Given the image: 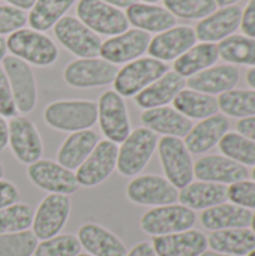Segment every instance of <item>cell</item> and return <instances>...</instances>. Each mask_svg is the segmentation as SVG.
<instances>
[{"mask_svg":"<svg viewBox=\"0 0 255 256\" xmlns=\"http://www.w3.org/2000/svg\"><path fill=\"white\" fill-rule=\"evenodd\" d=\"M158 147V135L141 126L126 136L117 152L116 170L125 177L138 176L150 162Z\"/></svg>","mask_w":255,"mask_h":256,"instance_id":"obj_2","label":"cell"},{"mask_svg":"<svg viewBox=\"0 0 255 256\" xmlns=\"http://www.w3.org/2000/svg\"><path fill=\"white\" fill-rule=\"evenodd\" d=\"M186 86V81L183 76L176 74L174 70H168L164 74L159 80L147 86L144 90H141L135 98V104L140 108L150 110V108H159L167 106V104L173 102L174 98L183 90Z\"/></svg>","mask_w":255,"mask_h":256,"instance_id":"obj_25","label":"cell"},{"mask_svg":"<svg viewBox=\"0 0 255 256\" xmlns=\"http://www.w3.org/2000/svg\"><path fill=\"white\" fill-rule=\"evenodd\" d=\"M98 122L105 138L120 144L131 134V123L125 99L114 90H107L98 100Z\"/></svg>","mask_w":255,"mask_h":256,"instance_id":"obj_8","label":"cell"},{"mask_svg":"<svg viewBox=\"0 0 255 256\" xmlns=\"http://www.w3.org/2000/svg\"><path fill=\"white\" fill-rule=\"evenodd\" d=\"M240 28L248 38L255 39V0H249L245 10L242 12Z\"/></svg>","mask_w":255,"mask_h":256,"instance_id":"obj_45","label":"cell"},{"mask_svg":"<svg viewBox=\"0 0 255 256\" xmlns=\"http://www.w3.org/2000/svg\"><path fill=\"white\" fill-rule=\"evenodd\" d=\"M251 226H252V232L255 234V213L252 214V220H251Z\"/></svg>","mask_w":255,"mask_h":256,"instance_id":"obj_56","label":"cell"},{"mask_svg":"<svg viewBox=\"0 0 255 256\" xmlns=\"http://www.w3.org/2000/svg\"><path fill=\"white\" fill-rule=\"evenodd\" d=\"M0 114L8 118H14L18 114L9 81L2 68H0Z\"/></svg>","mask_w":255,"mask_h":256,"instance_id":"obj_44","label":"cell"},{"mask_svg":"<svg viewBox=\"0 0 255 256\" xmlns=\"http://www.w3.org/2000/svg\"><path fill=\"white\" fill-rule=\"evenodd\" d=\"M168 72V66L153 57H140L119 69L113 84L114 92L122 98L137 96L147 86Z\"/></svg>","mask_w":255,"mask_h":256,"instance_id":"obj_4","label":"cell"},{"mask_svg":"<svg viewBox=\"0 0 255 256\" xmlns=\"http://www.w3.org/2000/svg\"><path fill=\"white\" fill-rule=\"evenodd\" d=\"M228 200V188L219 183L197 182L189 183L186 188L180 189L179 201L182 206L191 210H206Z\"/></svg>","mask_w":255,"mask_h":256,"instance_id":"obj_28","label":"cell"},{"mask_svg":"<svg viewBox=\"0 0 255 256\" xmlns=\"http://www.w3.org/2000/svg\"><path fill=\"white\" fill-rule=\"evenodd\" d=\"M129 201L138 206H170L179 200V190L164 177L146 174L135 177L126 188Z\"/></svg>","mask_w":255,"mask_h":256,"instance_id":"obj_13","label":"cell"},{"mask_svg":"<svg viewBox=\"0 0 255 256\" xmlns=\"http://www.w3.org/2000/svg\"><path fill=\"white\" fill-rule=\"evenodd\" d=\"M219 57L228 63L255 66V39L245 34H231L218 44Z\"/></svg>","mask_w":255,"mask_h":256,"instance_id":"obj_35","label":"cell"},{"mask_svg":"<svg viewBox=\"0 0 255 256\" xmlns=\"http://www.w3.org/2000/svg\"><path fill=\"white\" fill-rule=\"evenodd\" d=\"M6 48L11 51V56L41 68L56 63L59 57L56 44L33 28H20L11 33L6 39Z\"/></svg>","mask_w":255,"mask_h":256,"instance_id":"obj_3","label":"cell"},{"mask_svg":"<svg viewBox=\"0 0 255 256\" xmlns=\"http://www.w3.org/2000/svg\"><path fill=\"white\" fill-rule=\"evenodd\" d=\"M117 152V144L108 140L99 141L89 158L75 170L78 184L84 188H95L104 183L116 170Z\"/></svg>","mask_w":255,"mask_h":256,"instance_id":"obj_12","label":"cell"},{"mask_svg":"<svg viewBox=\"0 0 255 256\" xmlns=\"http://www.w3.org/2000/svg\"><path fill=\"white\" fill-rule=\"evenodd\" d=\"M159 160L165 178L176 188L183 189L194 178V164L185 142L176 136H162L158 141Z\"/></svg>","mask_w":255,"mask_h":256,"instance_id":"obj_5","label":"cell"},{"mask_svg":"<svg viewBox=\"0 0 255 256\" xmlns=\"http://www.w3.org/2000/svg\"><path fill=\"white\" fill-rule=\"evenodd\" d=\"M219 57L218 45L201 42L189 48L179 58L174 60V72L180 76H192L207 68H212Z\"/></svg>","mask_w":255,"mask_h":256,"instance_id":"obj_32","label":"cell"},{"mask_svg":"<svg viewBox=\"0 0 255 256\" xmlns=\"http://www.w3.org/2000/svg\"><path fill=\"white\" fill-rule=\"evenodd\" d=\"M242 21V9L236 4L224 6L216 9L206 18L200 20L195 27V36L201 42H221L222 39L231 36L239 27Z\"/></svg>","mask_w":255,"mask_h":256,"instance_id":"obj_20","label":"cell"},{"mask_svg":"<svg viewBox=\"0 0 255 256\" xmlns=\"http://www.w3.org/2000/svg\"><path fill=\"white\" fill-rule=\"evenodd\" d=\"M126 256H156V254L150 243L143 242V243H138L135 248H132V250L128 252Z\"/></svg>","mask_w":255,"mask_h":256,"instance_id":"obj_48","label":"cell"},{"mask_svg":"<svg viewBox=\"0 0 255 256\" xmlns=\"http://www.w3.org/2000/svg\"><path fill=\"white\" fill-rule=\"evenodd\" d=\"M195 42L197 36L192 27L174 26L152 38L147 52L150 54V57L165 63L168 60L179 58L183 52L192 48Z\"/></svg>","mask_w":255,"mask_h":256,"instance_id":"obj_19","label":"cell"},{"mask_svg":"<svg viewBox=\"0 0 255 256\" xmlns=\"http://www.w3.org/2000/svg\"><path fill=\"white\" fill-rule=\"evenodd\" d=\"M6 51H8V48H6V39H3V38L0 36V63H2L3 58L6 57Z\"/></svg>","mask_w":255,"mask_h":256,"instance_id":"obj_53","label":"cell"},{"mask_svg":"<svg viewBox=\"0 0 255 256\" xmlns=\"http://www.w3.org/2000/svg\"><path fill=\"white\" fill-rule=\"evenodd\" d=\"M54 34L68 51L80 58H93L99 56L102 45L99 36L75 16L60 18L54 26Z\"/></svg>","mask_w":255,"mask_h":256,"instance_id":"obj_9","label":"cell"},{"mask_svg":"<svg viewBox=\"0 0 255 256\" xmlns=\"http://www.w3.org/2000/svg\"><path fill=\"white\" fill-rule=\"evenodd\" d=\"M207 244L218 254L243 256L255 249V234L248 228L213 231L207 238Z\"/></svg>","mask_w":255,"mask_h":256,"instance_id":"obj_31","label":"cell"},{"mask_svg":"<svg viewBox=\"0 0 255 256\" xmlns=\"http://www.w3.org/2000/svg\"><path fill=\"white\" fill-rule=\"evenodd\" d=\"M200 256H234V255H225V254H218V252H204Z\"/></svg>","mask_w":255,"mask_h":256,"instance_id":"obj_55","label":"cell"},{"mask_svg":"<svg viewBox=\"0 0 255 256\" xmlns=\"http://www.w3.org/2000/svg\"><path fill=\"white\" fill-rule=\"evenodd\" d=\"M152 246L156 256H200L207 249V238L200 231L188 230L155 237Z\"/></svg>","mask_w":255,"mask_h":256,"instance_id":"obj_21","label":"cell"},{"mask_svg":"<svg viewBox=\"0 0 255 256\" xmlns=\"http://www.w3.org/2000/svg\"><path fill=\"white\" fill-rule=\"evenodd\" d=\"M144 128L164 136L185 138L192 129V122L170 106L144 110L140 117Z\"/></svg>","mask_w":255,"mask_h":256,"instance_id":"obj_24","label":"cell"},{"mask_svg":"<svg viewBox=\"0 0 255 256\" xmlns=\"http://www.w3.org/2000/svg\"><path fill=\"white\" fill-rule=\"evenodd\" d=\"M125 15L128 22L147 33H162L176 26V16L158 4L137 2L126 8Z\"/></svg>","mask_w":255,"mask_h":256,"instance_id":"obj_26","label":"cell"},{"mask_svg":"<svg viewBox=\"0 0 255 256\" xmlns=\"http://www.w3.org/2000/svg\"><path fill=\"white\" fill-rule=\"evenodd\" d=\"M101 2H104L107 4H111V6L120 9V8H129L131 4L137 3L138 0H101Z\"/></svg>","mask_w":255,"mask_h":256,"instance_id":"obj_51","label":"cell"},{"mask_svg":"<svg viewBox=\"0 0 255 256\" xmlns=\"http://www.w3.org/2000/svg\"><path fill=\"white\" fill-rule=\"evenodd\" d=\"M228 200L240 207L255 208V182L243 180L230 184L228 188Z\"/></svg>","mask_w":255,"mask_h":256,"instance_id":"obj_42","label":"cell"},{"mask_svg":"<svg viewBox=\"0 0 255 256\" xmlns=\"http://www.w3.org/2000/svg\"><path fill=\"white\" fill-rule=\"evenodd\" d=\"M71 213V200L68 195L50 194L39 204L33 216V234L39 240L56 237L68 222Z\"/></svg>","mask_w":255,"mask_h":256,"instance_id":"obj_14","label":"cell"},{"mask_svg":"<svg viewBox=\"0 0 255 256\" xmlns=\"http://www.w3.org/2000/svg\"><path fill=\"white\" fill-rule=\"evenodd\" d=\"M230 129V120L224 114H215L192 126L185 136V146L189 153L201 154L213 148Z\"/></svg>","mask_w":255,"mask_h":256,"instance_id":"obj_23","label":"cell"},{"mask_svg":"<svg viewBox=\"0 0 255 256\" xmlns=\"http://www.w3.org/2000/svg\"><path fill=\"white\" fill-rule=\"evenodd\" d=\"M27 15L24 10L14 6H0V36L11 34L24 27Z\"/></svg>","mask_w":255,"mask_h":256,"instance_id":"obj_43","label":"cell"},{"mask_svg":"<svg viewBox=\"0 0 255 256\" xmlns=\"http://www.w3.org/2000/svg\"><path fill=\"white\" fill-rule=\"evenodd\" d=\"M195 219L194 210L182 204H170L153 207L152 210L146 212L140 225L146 234L159 237L188 231L194 226Z\"/></svg>","mask_w":255,"mask_h":256,"instance_id":"obj_6","label":"cell"},{"mask_svg":"<svg viewBox=\"0 0 255 256\" xmlns=\"http://www.w3.org/2000/svg\"><path fill=\"white\" fill-rule=\"evenodd\" d=\"M8 146L20 162L30 165L41 159L44 146L41 135L32 120L17 116L8 123Z\"/></svg>","mask_w":255,"mask_h":256,"instance_id":"obj_17","label":"cell"},{"mask_svg":"<svg viewBox=\"0 0 255 256\" xmlns=\"http://www.w3.org/2000/svg\"><path fill=\"white\" fill-rule=\"evenodd\" d=\"M98 142V135L90 129L72 132L57 152V164L71 171L77 170L89 158Z\"/></svg>","mask_w":255,"mask_h":256,"instance_id":"obj_30","label":"cell"},{"mask_svg":"<svg viewBox=\"0 0 255 256\" xmlns=\"http://www.w3.org/2000/svg\"><path fill=\"white\" fill-rule=\"evenodd\" d=\"M27 176L35 186L51 194L71 195L77 192L80 186L74 171L47 159H39L30 164L27 168Z\"/></svg>","mask_w":255,"mask_h":256,"instance_id":"obj_15","label":"cell"},{"mask_svg":"<svg viewBox=\"0 0 255 256\" xmlns=\"http://www.w3.org/2000/svg\"><path fill=\"white\" fill-rule=\"evenodd\" d=\"M8 136H9L8 123H6L5 117L0 114V152H3L8 147Z\"/></svg>","mask_w":255,"mask_h":256,"instance_id":"obj_49","label":"cell"},{"mask_svg":"<svg viewBox=\"0 0 255 256\" xmlns=\"http://www.w3.org/2000/svg\"><path fill=\"white\" fill-rule=\"evenodd\" d=\"M77 16L96 34L116 36L129 27L126 15L120 9L101 0H78Z\"/></svg>","mask_w":255,"mask_h":256,"instance_id":"obj_7","label":"cell"},{"mask_svg":"<svg viewBox=\"0 0 255 256\" xmlns=\"http://www.w3.org/2000/svg\"><path fill=\"white\" fill-rule=\"evenodd\" d=\"M252 178L255 180V168H254V171H252Z\"/></svg>","mask_w":255,"mask_h":256,"instance_id":"obj_61","label":"cell"},{"mask_svg":"<svg viewBox=\"0 0 255 256\" xmlns=\"http://www.w3.org/2000/svg\"><path fill=\"white\" fill-rule=\"evenodd\" d=\"M74 3L75 0H36L27 15V22L36 32L50 30Z\"/></svg>","mask_w":255,"mask_h":256,"instance_id":"obj_34","label":"cell"},{"mask_svg":"<svg viewBox=\"0 0 255 256\" xmlns=\"http://www.w3.org/2000/svg\"><path fill=\"white\" fill-rule=\"evenodd\" d=\"M219 110L230 117H254L255 116V90H230L221 93L218 98Z\"/></svg>","mask_w":255,"mask_h":256,"instance_id":"obj_36","label":"cell"},{"mask_svg":"<svg viewBox=\"0 0 255 256\" xmlns=\"http://www.w3.org/2000/svg\"><path fill=\"white\" fill-rule=\"evenodd\" d=\"M215 2H216L218 6L224 8V6H231V4H234L236 2H239V0H215Z\"/></svg>","mask_w":255,"mask_h":256,"instance_id":"obj_54","label":"cell"},{"mask_svg":"<svg viewBox=\"0 0 255 256\" xmlns=\"http://www.w3.org/2000/svg\"><path fill=\"white\" fill-rule=\"evenodd\" d=\"M45 123L62 132H80L90 129L98 122V105L93 100H56L44 111Z\"/></svg>","mask_w":255,"mask_h":256,"instance_id":"obj_1","label":"cell"},{"mask_svg":"<svg viewBox=\"0 0 255 256\" xmlns=\"http://www.w3.org/2000/svg\"><path fill=\"white\" fill-rule=\"evenodd\" d=\"M248 256H255V249L251 252V254H248Z\"/></svg>","mask_w":255,"mask_h":256,"instance_id":"obj_59","label":"cell"},{"mask_svg":"<svg viewBox=\"0 0 255 256\" xmlns=\"http://www.w3.org/2000/svg\"><path fill=\"white\" fill-rule=\"evenodd\" d=\"M165 9L183 20H203L216 10L215 0H164Z\"/></svg>","mask_w":255,"mask_h":256,"instance_id":"obj_39","label":"cell"},{"mask_svg":"<svg viewBox=\"0 0 255 256\" xmlns=\"http://www.w3.org/2000/svg\"><path fill=\"white\" fill-rule=\"evenodd\" d=\"M38 246L33 231L0 234V256H32Z\"/></svg>","mask_w":255,"mask_h":256,"instance_id":"obj_40","label":"cell"},{"mask_svg":"<svg viewBox=\"0 0 255 256\" xmlns=\"http://www.w3.org/2000/svg\"><path fill=\"white\" fill-rule=\"evenodd\" d=\"M35 212L27 204H12L0 208V234L21 232L32 226Z\"/></svg>","mask_w":255,"mask_h":256,"instance_id":"obj_38","label":"cell"},{"mask_svg":"<svg viewBox=\"0 0 255 256\" xmlns=\"http://www.w3.org/2000/svg\"><path fill=\"white\" fill-rule=\"evenodd\" d=\"M201 224L209 231H222V230H236L248 228L252 220V213L236 204H219L210 208H206L201 213Z\"/></svg>","mask_w":255,"mask_h":256,"instance_id":"obj_29","label":"cell"},{"mask_svg":"<svg viewBox=\"0 0 255 256\" xmlns=\"http://www.w3.org/2000/svg\"><path fill=\"white\" fill-rule=\"evenodd\" d=\"M246 82L255 90V66L246 72Z\"/></svg>","mask_w":255,"mask_h":256,"instance_id":"obj_52","label":"cell"},{"mask_svg":"<svg viewBox=\"0 0 255 256\" xmlns=\"http://www.w3.org/2000/svg\"><path fill=\"white\" fill-rule=\"evenodd\" d=\"M3 174H5V170H3V165H2V162H0V180L3 178Z\"/></svg>","mask_w":255,"mask_h":256,"instance_id":"obj_57","label":"cell"},{"mask_svg":"<svg viewBox=\"0 0 255 256\" xmlns=\"http://www.w3.org/2000/svg\"><path fill=\"white\" fill-rule=\"evenodd\" d=\"M18 196H20V194H18L17 186L14 183L2 178L0 180V208L15 204Z\"/></svg>","mask_w":255,"mask_h":256,"instance_id":"obj_46","label":"cell"},{"mask_svg":"<svg viewBox=\"0 0 255 256\" xmlns=\"http://www.w3.org/2000/svg\"><path fill=\"white\" fill-rule=\"evenodd\" d=\"M3 70L9 81L18 112H32L38 100V88L33 70L29 63L18 57L6 56L3 58Z\"/></svg>","mask_w":255,"mask_h":256,"instance_id":"obj_10","label":"cell"},{"mask_svg":"<svg viewBox=\"0 0 255 256\" xmlns=\"http://www.w3.org/2000/svg\"><path fill=\"white\" fill-rule=\"evenodd\" d=\"M159 0H143V3H150V4H155V3H158Z\"/></svg>","mask_w":255,"mask_h":256,"instance_id":"obj_58","label":"cell"},{"mask_svg":"<svg viewBox=\"0 0 255 256\" xmlns=\"http://www.w3.org/2000/svg\"><path fill=\"white\" fill-rule=\"evenodd\" d=\"M239 69L233 64H219L207 68L188 78L186 86L191 90L204 94H221L230 92L239 82Z\"/></svg>","mask_w":255,"mask_h":256,"instance_id":"obj_22","label":"cell"},{"mask_svg":"<svg viewBox=\"0 0 255 256\" xmlns=\"http://www.w3.org/2000/svg\"><path fill=\"white\" fill-rule=\"evenodd\" d=\"M174 110H177L185 117L204 120L207 117H212L218 114V99L210 94H204L191 88H183L173 100Z\"/></svg>","mask_w":255,"mask_h":256,"instance_id":"obj_33","label":"cell"},{"mask_svg":"<svg viewBox=\"0 0 255 256\" xmlns=\"http://www.w3.org/2000/svg\"><path fill=\"white\" fill-rule=\"evenodd\" d=\"M218 144L224 156L243 166H255V141L248 140L239 132H227Z\"/></svg>","mask_w":255,"mask_h":256,"instance_id":"obj_37","label":"cell"},{"mask_svg":"<svg viewBox=\"0 0 255 256\" xmlns=\"http://www.w3.org/2000/svg\"><path fill=\"white\" fill-rule=\"evenodd\" d=\"M81 250V244L75 236L65 234V236H56L48 240H42L33 256H77Z\"/></svg>","mask_w":255,"mask_h":256,"instance_id":"obj_41","label":"cell"},{"mask_svg":"<svg viewBox=\"0 0 255 256\" xmlns=\"http://www.w3.org/2000/svg\"><path fill=\"white\" fill-rule=\"evenodd\" d=\"M194 176L200 182H210L219 184H233L248 180L249 171L246 166L237 164L227 156H203L194 164Z\"/></svg>","mask_w":255,"mask_h":256,"instance_id":"obj_18","label":"cell"},{"mask_svg":"<svg viewBox=\"0 0 255 256\" xmlns=\"http://www.w3.org/2000/svg\"><path fill=\"white\" fill-rule=\"evenodd\" d=\"M117 72V66L104 58H77L65 68L63 78L71 87L90 88L113 82Z\"/></svg>","mask_w":255,"mask_h":256,"instance_id":"obj_11","label":"cell"},{"mask_svg":"<svg viewBox=\"0 0 255 256\" xmlns=\"http://www.w3.org/2000/svg\"><path fill=\"white\" fill-rule=\"evenodd\" d=\"M236 129L240 135L246 136L251 141H255V116L239 120L236 124Z\"/></svg>","mask_w":255,"mask_h":256,"instance_id":"obj_47","label":"cell"},{"mask_svg":"<svg viewBox=\"0 0 255 256\" xmlns=\"http://www.w3.org/2000/svg\"><path fill=\"white\" fill-rule=\"evenodd\" d=\"M78 242L89 255L126 256V248L113 232L96 224H84L78 230Z\"/></svg>","mask_w":255,"mask_h":256,"instance_id":"obj_27","label":"cell"},{"mask_svg":"<svg viewBox=\"0 0 255 256\" xmlns=\"http://www.w3.org/2000/svg\"><path fill=\"white\" fill-rule=\"evenodd\" d=\"M150 39L152 38L147 32L131 28L102 42L99 56L113 64L129 63L140 58L147 51Z\"/></svg>","mask_w":255,"mask_h":256,"instance_id":"obj_16","label":"cell"},{"mask_svg":"<svg viewBox=\"0 0 255 256\" xmlns=\"http://www.w3.org/2000/svg\"><path fill=\"white\" fill-rule=\"evenodd\" d=\"M77 256H93V255H87V254H83V255H81V254H78Z\"/></svg>","mask_w":255,"mask_h":256,"instance_id":"obj_60","label":"cell"},{"mask_svg":"<svg viewBox=\"0 0 255 256\" xmlns=\"http://www.w3.org/2000/svg\"><path fill=\"white\" fill-rule=\"evenodd\" d=\"M6 2H8L11 6L24 10V9H32V6L35 4L36 0H6Z\"/></svg>","mask_w":255,"mask_h":256,"instance_id":"obj_50","label":"cell"}]
</instances>
